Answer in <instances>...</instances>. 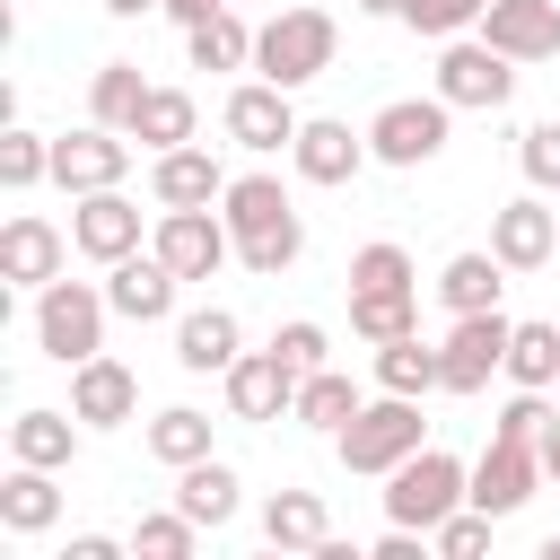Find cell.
<instances>
[{
  "mask_svg": "<svg viewBox=\"0 0 560 560\" xmlns=\"http://www.w3.org/2000/svg\"><path fill=\"white\" fill-rule=\"evenodd\" d=\"M149 455H158L166 472L201 464V455H210V411H192V402H166V411L149 420Z\"/></svg>",
  "mask_w": 560,
  "mask_h": 560,
  "instance_id": "cell-33",
  "label": "cell"
},
{
  "mask_svg": "<svg viewBox=\"0 0 560 560\" xmlns=\"http://www.w3.org/2000/svg\"><path fill=\"white\" fill-rule=\"evenodd\" d=\"M481 9H490V0H402V26L446 44V35H472V26H481Z\"/></svg>",
  "mask_w": 560,
  "mask_h": 560,
  "instance_id": "cell-39",
  "label": "cell"
},
{
  "mask_svg": "<svg viewBox=\"0 0 560 560\" xmlns=\"http://www.w3.org/2000/svg\"><path fill=\"white\" fill-rule=\"evenodd\" d=\"M376 394H438V341L420 332L376 341Z\"/></svg>",
  "mask_w": 560,
  "mask_h": 560,
  "instance_id": "cell-30",
  "label": "cell"
},
{
  "mask_svg": "<svg viewBox=\"0 0 560 560\" xmlns=\"http://www.w3.org/2000/svg\"><path fill=\"white\" fill-rule=\"evenodd\" d=\"M192 542H201V525H192L184 508H166V516H140V525H131V551H140V560H192Z\"/></svg>",
  "mask_w": 560,
  "mask_h": 560,
  "instance_id": "cell-38",
  "label": "cell"
},
{
  "mask_svg": "<svg viewBox=\"0 0 560 560\" xmlns=\"http://www.w3.org/2000/svg\"><path fill=\"white\" fill-rule=\"evenodd\" d=\"M508 341H516V324H508L499 306L455 315V324H446V341H438V394H481V385L508 368Z\"/></svg>",
  "mask_w": 560,
  "mask_h": 560,
  "instance_id": "cell-7",
  "label": "cell"
},
{
  "mask_svg": "<svg viewBox=\"0 0 560 560\" xmlns=\"http://www.w3.org/2000/svg\"><path fill=\"white\" fill-rule=\"evenodd\" d=\"M184 52L192 70H254V26L236 9H210L201 26H184Z\"/></svg>",
  "mask_w": 560,
  "mask_h": 560,
  "instance_id": "cell-28",
  "label": "cell"
},
{
  "mask_svg": "<svg viewBox=\"0 0 560 560\" xmlns=\"http://www.w3.org/2000/svg\"><path fill=\"white\" fill-rule=\"evenodd\" d=\"M245 359V324L228 315V306H192V315H175V368H192V376H228Z\"/></svg>",
  "mask_w": 560,
  "mask_h": 560,
  "instance_id": "cell-22",
  "label": "cell"
},
{
  "mask_svg": "<svg viewBox=\"0 0 560 560\" xmlns=\"http://www.w3.org/2000/svg\"><path fill=\"white\" fill-rule=\"evenodd\" d=\"M298 385H306V376H298L280 350H245V359L228 368V411H236V420H289V411H298Z\"/></svg>",
  "mask_w": 560,
  "mask_h": 560,
  "instance_id": "cell-16",
  "label": "cell"
},
{
  "mask_svg": "<svg viewBox=\"0 0 560 560\" xmlns=\"http://www.w3.org/2000/svg\"><path fill=\"white\" fill-rule=\"evenodd\" d=\"M192 122H201V105H192L184 88H149V96H140V114H131V140L158 158V149H184V140H192Z\"/></svg>",
  "mask_w": 560,
  "mask_h": 560,
  "instance_id": "cell-29",
  "label": "cell"
},
{
  "mask_svg": "<svg viewBox=\"0 0 560 560\" xmlns=\"http://www.w3.org/2000/svg\"><path fill=\"white\" fill-rule=\"evenodd\" d=\"M350 289H420V271H411V254L394 236H376V245L350 254Z\"/></svg>",
  "mask_w": 560,
  "mask_h": 560,
  "instance_id": "cell-37",
  "label": "cell"
},
{
  "mask_svg": "<svg viewBox=\"0 0 560 560\" xmlns=\"http://www.w3.org/2000/svg\"><path fill=\"white\" fill-rule=\"evenodd\" d=\"M324 534H332V516H324L315 490H271V499H262V542H271V551H315Z\"/></svg>",
  "mask_w": 560,
  "mask_h": 560,
  "instance_id": "cell-27",
  "label": "cell"
},
{
  "mask_svg": "<svg viewBox=\"0 0 560 560\" xmlns=\"http://www.w3.org/2000/svg\"><path fill=\"white\" fill-rule=\"evenodd\" d=\"M551 245H560V210H551L542 192H516V201L490 210V254H499L508 271H542Z\"/></svg>",
  "mask_w": 560,
  "mask_h": 560,
  "instance_id": "cell-13",
  "label": "cell"
},
{
  "mask_svg": "<svg viewBox=\"0 0 560 560\" xmlns=\"http://www.w3.org/2000/svg\"><path fill=\"white\" fill-rule=\"evenodd\" d=\"M122 175H131V131L88 122V131H61V140H52V184H61V192H105V184H122Z\"/></svg>",
  "mask_w": 560,
  "mask_h": 560,
  "instance_id": "cell-11",
  "label": "cell"
},
{
  "mask_svg": "<svg viewBox=\"0 0 560 560\" xmlns=\"http://www.w3.org/2000/svg\"><path fill=\"white\" fill-rule=\"evenodd\" d=\"M472 35H490L508 61H551L560 52V0H490Z\"/></svg>",
  "mask_w": 560,
  "mask_h": 560,
  "instance_id": "cell-20",
  "label": "cell"
},
{
  "mask_svg": "<svg viewBox=\"0 0 560 560\" xmlns=\"http://www.w3.org/2000/svg\"><path fill=\"white\" fill-rule=\"evenodd\" d=\"M438 96H446L455 114H499V105L516 96V61H508L490 35H446V52H438Z\"/></svg>",
  "mask_w": 560,
  "mask_h": 560,
  "instance_id": "cell-6",
  "label": "cell"
},
{
  "mask_svg": "<svg viewBox=\"0 0 560 560\" xmlns=\"http://www.w3.org/2000/svg\"><path fill=\"white\" fill-rule=\"evenodd\" d=\"M350 332H359V341L420 332V289H350Z\"/></svg>",
  "mask_w": 560,
  "mask_h": 560,
  "instance_id": "cell-31",
  "label": "cell"
},
{
  "mask_svg": "<svg viewBox=\"0 0 560 560\" xmlns=\"http://www.w3.org/2000/svg\"><path fill=\"white\" fill-rule=\"evenodd\" d=\"M61 262H70V236H61L52 219L18 210V219L0 228V280H18V289H44V280H61Z\"/></svg>",
  "mask_w": 560,
  "mask_h": 560,
  "instance_id": "cell-21",
  "label": "cell"
},
{
  "mask_svg": "<svg viewBox=\"0 0 560 560\" xmlns=\"http://www.w3.org/2000/svg\"><path fill=\"white\" fill-rule=\"evenodd\" d=\"M368 158H376V149H368V131H350V122H332V114L298 122V140H289V166H298L306 184H350Z\"/></svg>",
  "mask_w": 560,
  "mask_h": 560,
  "instance_id": "cell-17",
  "label": "cell"
},
{
  "mask_svg": "<svg viewBox=\"0 0 560 560\" xmlns=\"http://www.w3.org/2000/svg\"><path fill=\"white\" fill-rule=\"evenodd\" d=\"M350 9H368V18H402V0H350Z\"/></svg>",
  "mask_w": 560,
  "mask_h": 560,
  "instance_id": "cell-48",
  "label": "cell"
},
{
  "mask_svg": "<svg viewBox=\"0 0 560 560\" xmlns=\"http://www.w3.org/2000/svg\"><path fill=\"white\" fill-rule=\"evenodd\" d=\"M219 131H228L236 149L271 158V149H289V140H298V105H289V88H271V79H245V88H228V105H219Z\"/></svg>",
  "mask_w": 560,
  "mask_h": 560,
  "instance_id": "cell-10",
  "label": "cell"
},
{
  "mask_svg": "<svg viewBox=\"0 0 560 560\" xmlns=\"http://www.w3.org/2000/svg\"><path fill=\"white\" fill-rule=\"evenodd\" d=\"M175 508H184L201 534H219V525L245 508V481H236L219 455H201V464H184V472H175Z\"/></svg>",
  "mask_w": 560,
  "mask_h": 560,
  "instance_id": "cell-24",
  "label": "cell"
},
{
  "mask_svg": "<svg viewBox=\"0 0 560 560\" xmlns=\"http://www.w3.org/2000/svg\"><path fill=\"white\" fill-rule=\"evenodd\" d=\"M149 245L166 254V271H175V280H219V271L236 262V228H228L219 210H158Z\"/></svg>",
  "mask_w": 560,
  "mask_h": 560,
  "instance_id": "cell-9",
  "label": "cell"
},
{
  "mask_svg": "<svg viewBox=\"0 0 560 560\" xmlns=\"http://www.w3.org/2000/svg\"><path fill=\"white\" fill-rule=\"evenodd\" d=\"M0 525H9V534H52V525H61V481H52V464H9V481H0Z\"/></svg>",
  "mask_w": 560,
  "mask_h": 560,
  "instance_id": "cell-25",
  "label": "cell"
},
{
  "mask_svg": "<svg viewBox=\"0 0 560 560\" xmlns=\"http://www.w3.org/2000/svg\"><path fill=\"white\" fill-rule=\"evenodd\" d=\"M70 245H79L88 262H122V254H140V201H122V184L79 192V210H70Z\"/></svg>",
  "mask_w": 560,
  "mask_h": 560,
  "instance_id": "cell-14",
  "label": "cell"
},
{
  "mask_svg": "<svg viewBox=\"0 0 560 560\" xmlns=\"http://www.w3.org/2000/svg\"><path fill=\"white\" fill-rule=\"evenodd\" d=\"M105 315H114V298L96 280H44L35 289V350L61 359V368H79V359L105 350Z\"/></svg>",
  "mask_w": 560,
  "mask_h": 560,
  "instance_id": "cell-5",
  "label": "cell"
},
{
  "mask_svg": "<svg viewBox=\"0 0 560 560\" xmlns=\"http://www.w3.org/2000/svg\"><path fill=\"white\" fill-rule=\"evenodd\" d=\"M534 490H542V446H525V438H490L481 464H472V508L516 516Z\"/></svg>",
  "mask_w": 560,
  "mask_h": 560,
  "instance_id": "cell-12",
  "label": "cell"
},
{
  "mask_svg": "<svg viewBox=\"0 0 560 560\" xmlns=\"http://www.w3.org/2000/svg\"><path fill=\"white\" fill-rule=\"evenodd\" d=\"M446 122H455V105L429 88V96H394V105H376V122H368V149H376V166H429L438 149H446Z\"/></svg>",
  "mask_w": 560,
  "mask_h": 560,
  "instance_id": "cell-8",
  "label": "cell"
},
{
  "mask_svg": "<svg viewBox=\"0 0 560 560\" xmlns=\"http://www.w3.org/2000/svg\"><path fill=\"white\" fill-rule=\"evenodd\" d=\"M61 560H122V542H114V534H70Z\"/></svg>",
  "mask_w": 560,
  "mask_h": 560,
  "instance_id": "cell-44",
  "label": "cell"
},
{
  "mask_svg": "<svg viewBox=\"0 0 560 560\" xmlns=\"http://www.w3.org/2000/svg\"><path fill=\"white\" fill-rule=\"evenodd\" d=\"M359 402H368V394H359V385H350L341 368H315V376L298 385V411H289V420H306V429H324V438H341Z\"/></svg>",
  "mask_w": 560,
  "mask_h": 560,
  "instance_id": "cell-32",
  "label": "cell"
},
{
  "mask_svg": "<svg viewBox=\"0 0 560 560\" xmlns=\"http://www.w3.org/2000/svg\"><path fill=\"white\" fill-rule=\"evenodd\" d=\"M542 481H560V420L542 429Z\"/></svg>",
  "mask_w": 560,
  "mask_h": 560,
  "instance_id": "cell-46",
  "label": "cell"
},
{
  "mask_svg": "<svg viewBox=\"0 0 560 560\" xmlns=\"http://www.w3.org/2000/svg\"><path fill=\"white\" fill-rule=\"evenodd\" d=\"M140 96H149V79H140V61H105V70L88 79V122H114V131H131V114H140Z\"/></svg>",
  "mask_w": 560,
  "mask_h": 560,
  "instance_id": "cell-34",
  "label": "cell"
},
{
  "mask_svg": "<svg viewBox=\"0 0 560 560\" xmlns=\"http://www.w3.org/2000/svg\"><path fill=\"white\" fill-rule=\"evenodd\" d=\"M44 175H52V140H44V131L0 122V184H9V192H35Z\"/></svg>",
  "mask_w": 560,
  "mask_h": 560,
  "instance_id": "cell-36",
  "label": "cell"
},
{
  "mask_svg": "<svg viewBox=\"0 0 560 560\" xmlns=\"http://www.w3.org/2000/svg\"><path fill=\"white\" fill-rule=\"evenodd\" d=\"M70 411H79L88 429H122V420H140V376L96 350V359L70 368Z\"/></svg>",
  "mask_w": 560,
  "mask_h": 560,
  "instance_id": "cell-19",
  "label": "cell"
},
{
  "mask_svg": "<svg viewBox=\"0 0 560 560\" xmlns=\"http://www.w3.org/2000/svg\"><path fill=\"white\" fill-rule=\"evenodd\" d=\"M542 429H551V402H542V385H516V394L499 402V420H490V438H525V446H542Z\"/></svg>",
  "mask_w": 560,
  "mask_h": 560,
  "instance_id": "cell-40",
  "label": "cell"
},
{
  "mask_svg": "<svg viewBox=\"0 0 560 560\" xmlns=\"http://www.w3.org/2000/svg\"><path fill=\"white\" fill-rule=\"evenodd\" d=\"M79 429H88L79 411H44V402H35V411H18V420H9V464H52V472H70Z\"/></svg>",
  "mask_w": 560,
  "mask_h": 560,
  "instance_id": "cell-23",
  "label": "cell"
},
{
  "mask_svg": "<svg viewBox=\"0 0 560 560\" xmlns=\"http://www.w3.org/2000/svg\"><path fill=\"white\" fill-rule=\"evenodd\" d=\"M464 499H472V472H464L446 446H420V455H402V464L385 472V525H420V534H438Z\"/></svg>",
  "mask_w": 560,
  "mask_h": 560,
  "instance_id": "cell-4",
  "label": "cell"
},
{
  "mask_svg": "<svg viewBox=\"0 0 560 560\" xmlns=\"http://www.w3.org/2000/svg\"><path fill=\"white\" fill-rule=\"evenodd\" d=\"M499 289H508L499 254H446V271H438V306L446 315H481V306H499Z\"/></svg>",
  "mask_w": 560,
  "mask_h": 560,
  "instance_id": "cell-26",
  "label": "cell"
},
{
  "mask_svg": "<svg viewBox=\"0 0 560 560\" xmlns=\"http://www.w3.org/2000/svg\"><path fill=\"white\" fill-rule=\"evenodd\" d=\"M210 9H228V0H166V18H175V26H201Z\"/></svg>",
  "mask_w": 560,
  "mask_h": 560,
  "instance_id": "cell-45",
  "label": "cell"
},
{
  "mask_svg": "<svg viewBox=\"0 0 560 560\" xmlns=\"http://www.w3.org/2000/svg\"><path fill=\"white\" fill-rule=\"evenodd\" d=\"M271 350H280V359H289L298 376L332 368V341H324V324H306V315H298V324H280V332H271Z\"/></svg>",
  "mask_w": 560,
  "mask_h": 560,
  "instance_id": "cell-43",
  "label": "cell"
},
{
  "mask_svg": "<svg viewBox=\"0 0 560 560\" xmlns=\"http://www.w3.org/2000/svg\"><path fill=\"white\" fill-rule=\"evenodd\" d=\"M516 166H525L534 192H560V122H534V131L516 140Z\"/></svg>",
  "mask_w": 560,
  "mask_h": 560,
  "instance_id": "cell-42",
  "label": "cell"
},
{
  "mask_svg": "<svg viewBox=\"0 0 560 560\" xmlns=\"http://www.w3.org/2000/svg\"><path fill=\"white\" fill-rule=\"evenodd\" d=\"M175 271H166V254L149 245V254H122V262H105V298H114V315L122 324H166L175 315Z\"/></svg>",
  "mask_w": 560,
  "mask_h": 560,
  "instance_id": "cell-15",
  "label": "cell"
},
{
  "mask_svg": "<svg viewBox=\"0 0 560 560\" xmlns=\"http://www.w3.org/2000/svg\"><path fill=\"white\" fill-rule=\"evenodd\" d=\"M105 18H149V9H166V0H96Z\"/></svg>",
  "mask_w": 560,
  "mask_h": 560,
  "instance_id": "cell-47",
  "label": "cell"
},
{
  "mask_svg": "<svg viewBox=\"0 0 560 560\" xmlns=\"http://www.w3.org/2000/svg\"><path fill=\"white\" fill-rule=\"evenodd\" d=\"M508 376L516 385H560V324H516V341H508Z\"/></svg>",
  "mask_w": 560,
  "mask_h": 560,
  "instance_id": "cell-35",
  "label": "cell"
},
{
  "mask_svg": "<svg viewBox=\"0 0 560 560\" xmlns=\"http://www.w3.org/2000/svg\"><path fill=\"white\" fill-rule=\"evenodd\" d=\"M219 192H228V166H219L210 149L184 140V149H158V158H149V201H158V210H210Z\"/></svg>",
  "mask_w": 560,
  "mask_h": 560,
  "instance_id": "cell-18",
  "label": "cell"
},
{
  "mask_svg": "<svg viewBox=\"0 0 560 560\" xmlns=\"http://www.w3.org/2000/svg\"><path fill=\"white\" fill-rule=\"evenodd\" d=\"M332 52H341L332 9L289 0L280 18H262V26H254V79H271V88H306V79H324V70H332Z\"/></svg>",
  "mask_w": 560,
  "mask_h": 560,
  "instance_id": "cell-2",
  "label": "cell"
},
{
  "mask_svg": "<svg viewBox=\"0 0 560 560\" xmlns=\"http://www.w3.org/2000/svg\"><path fill=\"white\" fill-rule=\"evenodd\" d=\"M332 446H341V472H368V481H385L402 455H420V446H429L420 394H376V402H359V411H350V429H341Z\"/></svg>",
  "mask_w": 560,
  "mask_h": 560,
  "instance_id": "cell-3",
  "label": "cell"
},
{
  "mask_svg": "<svg viewBox=\"0 0 560 560\" xmlns=\"http://www.w3.org/2000/svg\"><path fill=\"white\" fill-rule=\"evenodd\" d=\"M219 219L236 228V262H245L254 280H280V271L306 254V219H298V201H289L280 175H228Z\"/></svg>",
  "mask_w": 560,
  "mask_h": 560,
  "instance_id": "cell-1",
  "label": "cell"
},
{
  "mask_svg": "<svg viewBox=\"0 0 560 560\" xmlns=\"http://www.w3.org/2000/svg\"><path fill=\"white\" fill-rule=\"evenodd\" d=\"M490 525H499V516H490V508H472V499H464V508H455V516H446V525H438V534H429V542H438V551H446V560H481V551H490Z\"/></svg>",
  "mask_w": 560,
  "mask_h": 560,
  "instance_id": "cell-41",
  "label": "cell"
}]
</instances>
